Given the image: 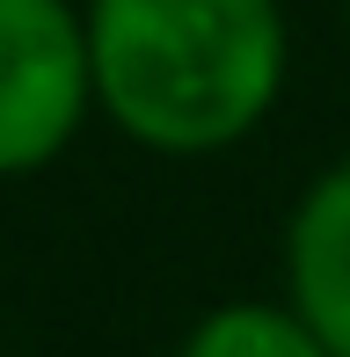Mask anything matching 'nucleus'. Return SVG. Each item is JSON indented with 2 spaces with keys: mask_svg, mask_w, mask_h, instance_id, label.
I'll use <instances>...</instances> for the list:
<instances>
[{
  "mask_svg": "<svg viewBox=\"0 0 350 357\" xmlns=\"http://www.w3.org/2000/svg\"><path fill=\"white\" fill-rule=\"evenodd\" d=\"M343 15H350V0H343Z\"/></svg>",
  "mask_w": 350,
  "mask_h": 357,
  "instance_id": "obj_5",
  "label": "nucleus"
},
{
  "mask_svg": "<svg viewBox=\"0 0 350 357\" xmlns=\"http://www.w3.org/2000/svg\"><path fill=\"white\" fill-rule=\"evenodd\" d=\"M95 117L81 0H0V183L37 175Z\"/></svg>",
  "mask_w": 350,
  "mask_h": 357,
  "instance_id": "obj_2",
  "label": "nucleus"
},
{
  "mask_svg": "<svg viewBox=\"0 0 350 357\" xmlns=\"http://www.w3.org/2000/svg\"><path fill=\"white\" fill-rule=\"evenodd\" d=\"M284 299L350 357V153L328 160L284 219Z\"/></svg>",
  "mask_w": 350,
  "mask_h": 357,
  "instance_id": "obj_3",
  "label": "nucleus"
},
{
  "mask_svg": "<svg viewBox=\"0 0 350 357\" xmlns=\"http://www.w3.org/2000/svg\"><path fill=\"white\" fill-rule=\"evenodd\" d=\"M183 357H336L292 299H227L183 335Z\"/></svg>",
  "mask_w": 350,
  "mask_h": 357,
  "instance_id": "obj_4",
  "label": "nucleus"
},
{
  "mask_svg": "<svg viewBox=\"0 0 350 357\" xmlns=\"http://www.w3.org/2000/svg\"><path fill=\"white\" fill-rule=\"evenodd\" d=\"M95 109L168 160L227 153L277 109L292 29L277 0H81Z\"/></svg>",
  "mask_w": 350,
  "mask_h": 357,
  "instance_id": "obj_1",
  "label": "nucleus"
}]
</instances>
